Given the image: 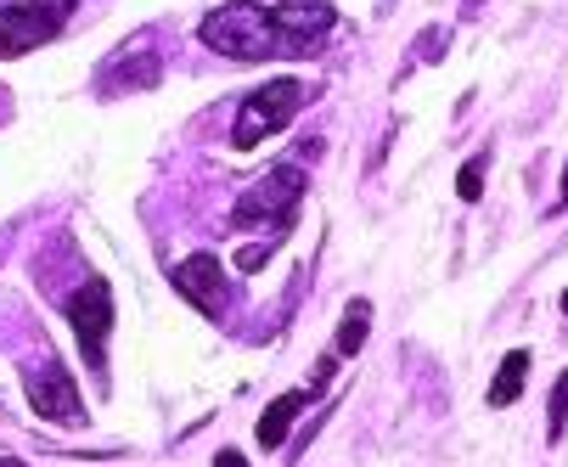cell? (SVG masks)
Wrapping results in <instances>:
<instances>
[{
    "instance_id": "1",
    "label": "cell",
    "mask_w": 568,
    "mask_h": 467,
    "mask_svg": "<svg viewBox=\"0 0 568 467\" xmlns=\"http://www.w3.org/2000/svg\"><path fill=\"white\" fill-rule=\"evenodd\" d=\"M197 40L231 62H271V57H298V45L287 40V29L276 23V7L260 0H231V7L209 12L197 23Z\"/></svg>"
},
{
    "instance_id": "2",
    "label": "cell",
    "mask_w": 568,
    "mask_h": 467,
    "mask_svg": "<svg viewBox=\"0 0 568 467\" xmlns=\"http://www.w3.org/2000/svg\"><path fill=\"white\" fill-rule=\"evenodd\" d=\"M310 192V175H304V164L298 159H287V164H276V170H265L248 192L236 197V209H231V225H242V231H282L287 220H293V209H298V197Z\"/></svg>"
},
{
    "instance_id": "3",
    "label": "cell",
    "mask_w": 568,
    "mask_h": 467,
    "mask_svg": "<svg viewBox=\"0 0 568 467\" xmlns=\"http://www.w3.org/2000/svg\"><path fill=\"white\" fill-rule=\"evenodd\" d=\"M304 108V85L298 80H271L265 91H254L248 102L236 108V130H231V146L236 152H254L260 141L282 135L293 124V113Z\"/></svg>"
},
{
    "instance_id": "4",
    "label": "cell",
    "mask_w": 568,
    "mask_h": 467,
    "mask_svg": "<svg viewBox=\"0 0 568 467\" xmlns=\"http://www.w3.org/2000/svg\"><path fill=\"white\" fill-rule=\"evenodd\" d=\"M68 12L73 0H12V7H0V62L29 57L34 45L57 40Z\"/></svg>"
},
{
    "instance_id": "5",
    "label": "cell",
    "mask_w": 568,
    "mask_h": 467,
    "mask_svg": "<svg viewBox=\"0 0 568 467\" xmlns=\"http://www.w3.org/2000/svg\"><path fill=\"white\" fill-rule=\"evenodd\" d=\"M68 327H73L79 349H85V361L102 372L108 366V333H113V287L102 276H91L68 298Z\"/></svg>"
},
{
    "instance_id": "6",
    "label": "cell",
    "mask_w": 568,
    "mask_h": 467,
    "mask_svg": "<svg viewBox=\"0 0 568 467\" xmlns=\"http://www.w3.org/2000/svg\"><path fill=\"white\" fill-rule=\"evenodd\" d=\"M29 406H34V417H45L57 428L85 423V400H79V383L62 361H40V372H29Z\"/></svg>"
},
{
    "instance_id": "7",
    "label": "cell",
    "mask_w": 568,
    "mask_h": 467,
    "mask_svg": "<svg viewBox=\"0 0 568 467\" xmlns=\"http://www.w3.org/2000/svg\"><path fill=\"white\" fill-rule=\"evenodd\" d=\"M175 293H181L192 309H203V316H225L231 276H225V265H220L214 254H192V260L175 265Z\"/></svg>"
},
{
    "instance_id": "8",
    "label": "cell",
    "mask_w": 568,
    "mask_h": 467,
    "mask_svg": "<svg viewBox=\"0 0 568 467\" xmlns=\"http://www.w3.org/2000/svg\"><path fill=\"white\" fill-rule=\"evenodd\" d=\"M158 73H164L158 51H152L146 40H135V45H124V51L102 68V85H108V91H152Z\"/></svg>"
},
{
    "instance_id": "9",
    "label": "cell",
    "mask_w": 568,
    "mask_h": 467,
    "mask_svg": "<svg viewBox=\"0 0 568 467\" xmlns=\"http://www.w3.org/2000/svg\"><path fill=\"white\" fill-rule=\"evenodd\" d=\"M310 400H315L310 388H287L282 400H271V406H265V417H260V450H276V445L287 439V428L298 423V412H304Z\"/></svg>"
},
{
    "instance_id": "10",
    "label": "cell",
    "mask_w": 568,
    "mask_h": 467,
    "mask_svg": "<svg viewBox=\"0 0 568 467\" xmlns=\"http://www.w3.org/2000/svg\"><path fill=\"white\" fill-rule=\"evenodd\" d=\"M529 349H513L507 361H501V372H496V383H490V406L501 412V406H513L518 395H524V383H529Z\"/></svg>"
},
{
    "instance_id": "11",
    "label": "cell",
    "mask_w": 568,
    "mask_h": 467,
    "mask_svg": "<svg viewBox=\"0 0 568 467\" xmlns=\"http://www.w3.org/2000/svg\"><path fill=\"white\" fill-rule=\"evenodd\" d=\"M366 327H372V304L355 298V304L344 309V322H338V355H355V349L366 344Z\"/></svg>"
},
{
    "instance_id": "12",
    "label": "cell",
    "mask_w": 568,
    "mask_h": 467,
    "mask_svg": "<svg viewBox=\"0 0 568 467\" xmlns=\"http://www.w3.org/2000/svg\"><path fill=\"white\" fill-rule=\"evenodd\" d=\"M484 170H490V159H467L462 175H456V197L462 203H478L484 197Z\"/></svg>"
},
{
    "instance_id": "13",
    "label": "cell",
    "mask_w": 568,
    "mask_h": 467,
    "mask_svg": "<svg viewBox=\"0 0 568 467\" xmlns=\"http://www.w3.org/2000/svg\"><path fill=\"white\" fill-rule=\"evenodd\" d=\"M568 428V372L551 383V417H546V439H562Z\"/></svg>"
},
{
    "instance_id": "14",
    "label": "cell",
    "mask_w": 568,
    "mask_h": 467,
    "mask_svg": "<svg viewBox=\"0 0 568 467\" xmlns=\"http://www.w3.org/2000/svg\"><path fill=\"white\" fill-rule=\"evenodd\" d=\"M214 467H248V461H242V450H220V456H214Z\"/></svg>"
},
{
    "instance_id": "15",
    "label": "cell",
    "mask_w": 568,
    "mask_h": 467,
    "mask_svg": "<svg viewBox=\"0 0 568 467\" xmlns=\"http://www.w3.org/2000/svg\"><path fill=\"white\" fill-rule=\"evenodd\" d=\"M557 203H568V170H562V197H557Z\"/></svg>"
},
{
    "instance_id": "16",
    "label": "cell",
    "mask_w": 568,
    "mask_h": 467,
    "mask_svg": "<svg viewBox=\"0 0 568 467\" xmlns=\"http://www.w3.org/2000/svg\"><path fill=\"white\" fill-rule=\"evenodd\" d=\"M0 467H23V461H12V456H0Z\"/></svg>"
},
{
    "instance_id": "17",
    "label": "cell",
    "mask_w": 568,
    "mask_h": 467,
    "mask_svg": "<svg viewBox=\"0 0 568 467\" xmlns=\"http://www.w3.org/2000/svg\"><path fill=\"white\" fill-rule=\"evenodd\" d=\"M562 309H568V293H562Z\"/></svg>"
}]
</instances>
